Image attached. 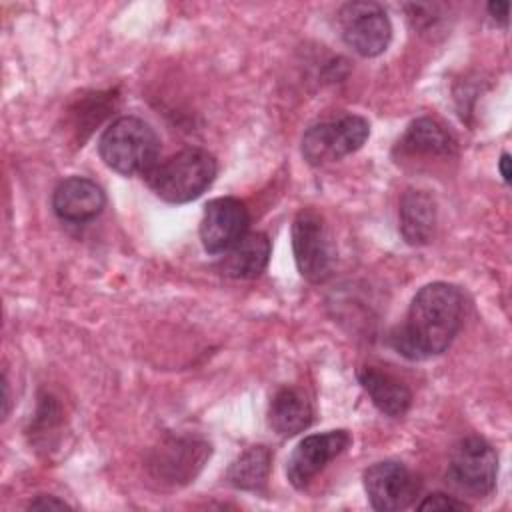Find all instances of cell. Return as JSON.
Here are the masks:
<instances>
[{
    "label": "cell",
    "mask_w": 512,
    "mask_h": 512,
    "mask_svg": "<svg viewBox=\"0 0 512 512\" xmlns=\"http://www.w3.org/2000/svg\"><path fill=\"white\" fill-rule=\"evenodd\" d=\"M28 508L30 510H64V508H70L64 500H60V498H56V496H46V494H42V496H36L30 504H28Z\"/></svg>",
    "instance_id": "20"
},
{
    "label": "cell",
    "mask_w": 512,
    "mask_h": 512,
    "mask_svg": "<svg viewBox=\"0 0 512 512\" xmlns=\"http://www.w3.org/2000/svg\"><path fill=\"white\" fill-rule=\"evenodd\" d=\"M418 510H468V504L456 496L434 492L418 504Z\"/></svg>",
    "instance_id": "19"
},
{
    "label": "cell",
    "mask_w": 512,
    "mask_h": 512,
    "mask_svg": "<svg viewBox=\"0 0 512 512\" xmlns=\"http://www.w3.org/2000/svg\"><path fill=\"white\" fill-rule=\"evenodd\" d=\"M210 454V444L198 436H166L152 448L146 468L162 486L178 488L198 476Z\"/></svg>",
    "instance_id": "7"
},
{
    "label": "cell",
    "mask_w": 512,
    "mask_h": 512,
    "mask_svg": "<svg viewBox=\"0 0 512 512\" xmlns=\"http://www.w3.org/2000/svg\"><path fill=\"white\" fill-rule=\"evenodd\" d=\"M106 206L104 190L90 178L70 176L58 182L52 192L54 214L70 224H84L100 216Z\"/></svg>",
    "instance_id": "12"
},
{
    "label": "cell",
    "mask_w": 512,
    "mask_h": 512,
    "mask_svg": "<svg viewBox=\"0 0 512 512\" xmlns=\"http://www.w3.org/2000/svg\"><path fill=\"white\" fill-rule=\"evenodd\" d=\"M248 224V208L238 198L222 196L210 200L204 206L200 220V240L204 250L210 254L228 252L248 232Z\"/></svg>",
    "instance_id": "11"
},
{
    "label": "cell",
    "mask_w": 512,
    "mask_h": 512,
    "mask_svg": "<svg viewBox=\"0 0 512 512\" xmlns=\"http://www.w3.org/2000/svg\"><path fill=\"white\" fill-rule=\"evenodd\" d=\"M464 320V294L448 282L422 286L388 344L408 360H428L448 350Z\"/></svg>",
    "instance_id": "1"
},
{
    "label": "cell",
    "mask_w": 512,
    "mask_h": 512,
    "mask_svg": "<svg viewBox=\"0 0 512 512\" xmlns=\"http://www.w3.org/2000/svg\"><path fill=\"white\" fill-rule=\"evenodd\" d=\"M270 260V240L262 232H246L220 262L224 276L234 280H250L260 276Z\"/></svg>",
    "instance_id": "16"
},
{
    "label": "cell",
    "mask_w": 512,
    "mask_h": 512,
    "mask_svg": "<svg viewBox=\"0 0 512 512\" xmlns=\"http://www.w3.org/2000/svg\"><path fill=\"white\" fill-rule=\"evenodd\" d=\"M272 454L266 446H250L246 448L228 468L226 480L238 488L248 492H260L266 488L270 474Z\"/></svg>",
    "instance_id": "18"
},
{
    "label": "cell",
    "mask_w": 512,
    "mask_h": 512,
    "mask_svg": "<svg viewBox=\"0 0 512 512\" xmlns=\"http://www.w3.org/2000/svg\"><path fill=\"white\" fill-rule=\"evenodd\" d=\"M358 382L372 400V404L390 418H400L412 404V392L396 376L372 366L358 370Z\"/></svg>",
    "instance_id": "15"
},
{
    "label": "cell",
    "mask_w": 512,
    "mask_h": 512,
    "mask_svg": "<svg viewBox=\"0 0 512 512\" xmlns=\"http://www.w3.org/2000/svg\"><path fill=\"white\" fill-rule=\"evenodd\" d=\"M312 418V402L306 392L296 386H282L270 400L268 424L282 438H290L306 430L312 424Z\"/></svg>",
    "instance_id": "14"
},
{
    "label": "cell",
    "mask_w": 512,
    "mask_h": 512,
    "mask_svg": "<svg viewBox=\"0 0 512 512\" xmlns=\"http://www.w3.org/2000/svg\"><path fill=\"white\" fill-rule=\"evenodd\" d=\"M496 476L498 454L484 438L466 436L454 446L446 478L456 490L472 498H486L496 486Z\"/></svg>",
    "instance_id": "6"
},
{
    "label": "cell",
    "mask_w": 512,
    "mask_h": 512,
    "mask_svg": "<svg viewBox=\"0 0 512 512\" xmlns=\"http://www.w3.org/2000/svg\"><path fill=\"white\" fill-rule=\"evenodd\" d=\"M352 442L346 430H328L310 434L298 442L286 464L288 482L296 490H304L336 456H340Z\"/></svg>",
    "instance_id": "10"
},
{
    "label": "cell",
    "mask_w": 512,
    "mask_h": 512,
    "mask_svg": "<svg viewBox=\"0 0 512 512\" xmlns=\"http://www.w3.org/2000/svg\"><path fill=\"white\" fill-rule=\"evenodd\" d=\"M160 138L138 116L116 118L98 140V154L108 168L122 176H148L158 164Z\"/></svg>",
    "instance_id": "2"
},
{
    "label": "cell",
    "mask_w": 512,
    "mask_h": 512,
    "mask_svg": "<svg viewBox=\"0 0 512 512\" xmlns=\"http://www.w3.org/2000/svg\"><path fill=\"white\" fill-rule=\"evenodd\" d=\"M508 10H510V4L508 2H490L488 4V12H490V16L494 18V20H500L502 24H506L508 22Z\"/></svg>",
    "instance_id": "21"
},
{
    "label": "cell",
    "mask_w": 512,
    "mask_h": 512,
    "mask_svg": "<svg viewBox=\"0 0 512 512\" xmlns=\"http://www.w3.org/2000/svg\"><path fill=\"white\" fill-rule=\"evenodd\" d=\"M368 136L370 124L358 114L322 120L302 134V156L312 166L336 162L362 148Z\"/></svg>",
    "instance_id": "5"
},
{
    "label": "cell",
    "mask_w": 512,
    "mask_h": 512,
    "mask_svg": "<svg viewBox=\"0 0 512 512\" xmlns=\"http://www.w3.org/2000/svg\"><path fill=\"white\" fill-rule=\"evenodd\" d=\"M498 170H500L502 180L508 184V182H510V154H508V152H504V154L500 156V160H498Z\"/></svg>",
    "instance_id": "22"
},
{
    "label": "cell",
    "mask_w": 512,
    "mask_h": 512,
    "mask_svg": "<svg viewBox=\"0 0 512 512\" xmlns=\"http://www.w3.org/2000/svg\"><path fill=\"white\" fill-rule=\"evenodd\" d=\"M216 172V158L208 150L184 148L156 164L146 180L164 202L186 204L210 188Z\"/></svg>",
    "instance_id": "3"
},
{
    "label": "cell",
    "mask_w": 512,
    "mask_h": 512,
    "mask_svg": "<svg viewBox=\"0 0 512 512\" xmlns=\"http://www.w3.org/2000/svg\"><path fill=\"white\" fill-rule=\"evenodd\" d=\"M400 148L408 154H426V156H454L456 154V140L444 130L442 124L436 120L422 116L410 122L402 140L398 142Z\"/></svg>",
    "instance_id": "17"
},
{
    "label": "cell",
    "mask_w": 512,
    "mask_h": 512,
    "mask_svg": "<svg viewBox=\"0 0 512 512\" xmlns=\"http://www.w3.org/2000/svg\"><path fill=\"white\" fill-rule=\"evenodd\" d=\"M342 40L364 58L380 56L392 38L386 10L376 2H348L338 12Z\"/></svg>",
    "instance_id": "8"
},
{
    "label": "cell",
    "mask_w": 512,
    "mask_h": 512,
    "mask_svg": "<svg viewBox=\"0 0 512 512\" xmlns=\"http://www.w3.org/2000/svg\"><path fill=\"white\" fill-rule=\"evenodd\" d=\"M436 202L426 190L408 188L400 198V234L410 246H426L436 232Z\"/></svg>",
    "instance_id": "13"
},
{
    "label": "cell",
    "mask_w": 512,
    "mask_h": 512,
    "mask_svg": "<svg viewBox=\"0 0 512 512\" xmlns=\"http://www.w3.org/2000/svg\"><path fill=\"white\" fill-rule=\"evenodd\" d=\"M294 262L302 278L320 284L332 276L336 246L320 212L302 208L292 222Z\"/></svg>",
    "instance_id": "4"
},
{
    "label": "cell",
    "mask_w": 512,
    "mask_h": 512,
    "mask_svg": "<svg viewBox=\"0 0 512 512\" xmlns=\"http://www.w3.org/2000/svg\"><path fill=\"white\" fill-rule=\"evenodd\" d=\"M364 488L374 510L396 512L416 500L420 484L402 462L382 460L364 470Z\"/></svg>",
    "instance_id": "9"
}]
</instances>
